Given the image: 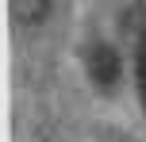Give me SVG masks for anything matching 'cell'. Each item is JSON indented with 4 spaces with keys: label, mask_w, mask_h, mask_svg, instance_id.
Returning a JSON list of instances; mask_svg holds the SVG:
<instances>
[{
    "label": "cell",
    "mask_w": 146,
    "mask_h": 142,
    "mask_svg": "<svg viewBox=\"0 0 146 142\" xmlns=\"http://www.w3.org/2000/svg\"><path fill=\"white\" fill-rule=\"evenodd\" d=\"M85 73L100 92H111L119 85V77H123V61H119V54L108 42H92L85 50Z\"/></svg>",
    "instance_id": "6da1fadb"
},
{
    "label": "cell",
    "mask_w": 146,
    "mask_h": 142,
    "mask_svg": "<svg viewBox=\"0 0 146 142\" xmlns=\"http://www.w3.org/2000/svg\"><path fill=\"white\" fill-rule=\"evenodd\" d=\"M135 65H146V23H142V35H139V46H135Z\"/></svg>",
    "instance_id": "3957f363"
},
{
    "label": "cell",
    "mask_w": 146,
    "mask_h": 142,
    "mask_svg": "<svg viewBox=\"0 0 146 142\" xmlns=\"http://www.w3.org/2000/svg\"><path fill=\"white\" fill-rule=\"evenodd\" d=\"M8 15L19 31H35L50 15V0H8Z\"/></svg>",
    "instance_id": "7a4b0ae2"
},
{
    "label": "cell",
    "mask_w": 146,
    "mask_h": 142,
    "mask_svg": "<svg viewBox=\"0 0 146 142\" xmlns=\"http://www.w3.org/2000/svg\"><path fill=\"white\" fill-rule=\"evenodd\" d=\"M135 77H139V100H142V112H146V65H135Z\"/></svg>",
    "instance_id": "277c9868"
}]
</instances>
